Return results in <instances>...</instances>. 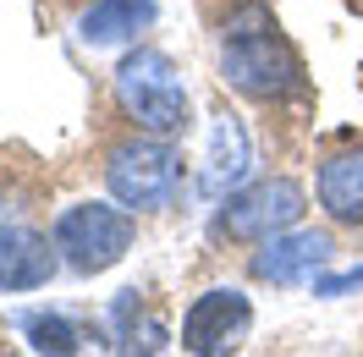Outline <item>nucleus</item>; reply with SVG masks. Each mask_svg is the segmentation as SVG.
I'll use <instances>...</instances> for the list:
<instances>
[{
    "instance_id": "11",
    "label": "nucleus",
    "mask_w": 363,
    "mask_h": 357,
    "mask_svg": "<svg viewBox=\"0 0 363 357\" xmlns=\"http://www.w3.org/2000/svg\"><path fill=\"white\" fill-rule=\"evenodd\" d=\"M248 132H242V121L231 110L215 115V127H209V159H204V187L209 193H231L237 181L248 176Z\"/></svg>"
},
{
    "instance_id": "9",
    "label": "nucleus",
    "mask_w": 363,
    "mask_h": 357,
    "mask_svg": "<svg viewBox=\"0 0 363 357\" xmlns=\"http://www.w3.org/2000/svg\"><path fill=\"white\" fill-rule=\"evenodd\" d=\"M319 209L341 225H363V149H336L319 165Z\"/></svg>"
},
{
    "instance_id": "10",
    "label": "nucleus",
    "mask_w": 363,
    "mask_h": 357,
    "mask_svg": "<svg viewBox=\"0 0 363 357\" xmlns=\"http://www.w3.org/2000/svg\"><path fill=\"white\" fill-rule=\"evenodd\" d=\"M155 23V0H94L77 23L83 45H127Z\"/></svg>"
},
{
    "instance_id": "6",
    "label": "nucleus",
    "mask_w": 363,
    "mask_h": 357,
    "mask_svg": "<svg viewBox=\"0 0 363 357\" xmlns=\"http://www.w3.org/2000/svg\"><path fill=\"white\" fill-rule=\"evenodd\" d=\"M248 324H253V302L237 286H215L204 297H193V308L182 319V352L220 357L248 335Z\"/></svg>"
},
{
    "instance_id": "7",
    "label": "nucleus",
    "mask_w": 363,
    "mask_h": 357,
    "mask_svg": "<svg viewBox=\"0 0 363 357\" xmlns=\"http://www.w3.org/2000/svg\"><path fill=\"white\" fill-rule=\"evenodd\" d=\"M55 237L33 225H0V291H39L55 275Z\"/></svg>"
},
{
    "instance_id": "2",
    "label": "nucleus",
    "mask_w": 363,
    "mask_h": 357,
    "mask_svg": "<svg viewBox=\"0 0 363 357\" xmlns=\"http://www.w3.org/2000/svg\"><path fill=\"white\" fill-rule=\"evenodd\" d=\"M116 105L155 137L187 132V83L165 50H127L116 67Z\"/></svg>"
},
{
    "instance_id": "8",
    "label": "nucleus",
    "mask_w": 363,
    "mask_h": 357,
    "mask_svg": "<svg viewBox=\"0 0 363 357\" xmlns=\"http://www.w3.org/2000/svg\"><path fill=\"white\" fill-rule=\"evenodd\" d=\"M330 259V237L325 231H281L264 242V253H253V275L270 286H292V280H314V269Z\"/></svg>"
},
{
    "instance_id": "4",
    "label": "nucleus",
    "mask_w": 363,
    "mask_h": 357,
    "mask_svg": "<svg viewBox=\"0 0 363 357\" xmlns=\"http://www.w3.org/2000/svg\"><path fill=\"white\" fill-rule=\"evenodd\" d=\"M177 181H182V154L155 132L116 143L111 159H105V187L127 209H160V203L177 193Z\"/></svg>"
},
{
    "instance_id": "13",
    "label": "nucleus",
    "mask_w": 363,
    "mask_h": 357,
    "mask_svg": "<svg viewBox=\"0 0 363 357\" xmlns=\"http://www.w3.org/2000/svg\"><path fill=\"white\" fill-rule=\"evenodd\" d=\"M347 291H363V269H347V275H319L314 297H347Z\"/></svg>"
},
{
    "instance_id": "12",
    "label": "nucleus",
    "mask_w": 363,
    "mask_h": 357,
    "mask_svg": "<svg viewBox=\"0 0 363 357\" xmlns=\"http://www.w3.org/2000/svg\"><path fill=\"white\" fill-rule=\"evenodd\" d=\"M17 324H23V335H28V346H33V352H55V357H67V352H77V346H83V330L72 324L67 313L39 308V313H23Z\"/></svg>"
},
{
    "instance_id": "5",
    "label": "nucleus",
    "mask_w": 363,
    "mask_h": 357,
    "mask_svg": "<svg viewBox=\"0 0 363 357\" xmlns=\"http://www.w3.org/2000/svg\"><path fill=\"white\" fill-rule=\"evenodd\" d=\"M308 209V193L297 187L292 176H270V181H253L242 193H231L215 231L231 237V242H270L281 231H292Z\"/></svg>"
},
{
    "instance_id": "3",
    "label": "nucleus",
    "mask_w": 363,
    "mask_h": 357,
    "mask_svg": "<svg viewBox=\"0 0 363 357\" xmlns=\"http://www.w3.org/2000/svg\"><path fill=\"white\" fill-rule=\"evenodd\" d=\"M55 253L67 259L77 275H105L127 259L138 225L127 215V203H72L55 215Z\"/></svg>"
},
{
    "instance_id": "1",
    "label": "nucleus",
    "mask_w": 363,
    "mask_h": 357,
    "mask_svg": "<svg viewBox=\"0 0 363 357\" xmlns=\"http://www.w3.org/2000/svg\"><path fill=\"white\" fill-rule=\"evenodd\" d=\"M220 39H226V45H220V77H226L242 99L281 105V99L303 94V61H297V50L275 33L264 6L231 11L226 28H220Z\"/></svg>"
}]
</instances>
